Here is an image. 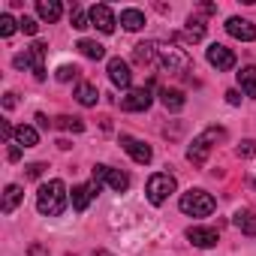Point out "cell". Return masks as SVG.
I'll return each instance as SVG.
<instances>
[{"label": "cell", "instance_id": "cell-1", "mask_svg": "<svg viewBox=\"0 0 256 256\" xmlns=\"http://www.w3.org/2000/svg\"><path fill=\"white\" fill-rule=\"evenodd\" d=\"M66 202H70L66 184L58 181V178L48 181V184H42L40 193H36V211H40L42 217H58V214H64V211H66Z\"/></svg>", "mask_w": 256, "mask_h": 256}, {"label": "cell", "instance_id": "cell-2", "mask_svg": "<svg viewBox=\"0 0 256 256\" xmlns=\"http://www.w3.org/2000/svg\"><path fill=\"white\" fill-rule=\"evenodd\" d=\"M157 64L166 72H187L193 66V58L187 54V48H181L175 42H157Z\"/></svg>", "mask_w": 256, "mask_h": 256}, {"label": "cell", "instance_id": "cell-3", "mask_svg": "<svg viewBox=\"0 0 256 256\" xmlns=\"http://www.w3.org/2000/svg\"><path fill=\"white\" fill-rule=\"evenodd\" d=\"M220 139H226V130H223V126H208V130H202V133L193 139V145L187 148V160H190L193 166H205V160H208L214 142H220Z\"/></svg>", "mask_w": 256, "mask_h": 256}, {"label": "cell", "instance_id": "cell-4", "mask_svg": "<svg viewBox=\"0 0 256 256\" xmlns=\"http://www.w3.org/2000/svg\"><path fill=\"white\" fill-rule=\"evenodd\" d=\"M12 64H16V70H30L34 78L42 82V78H46V42L28 46L24 52H18V54L12 58Z\"/></svg>", "mask_w": 256, "mask_h": 256}, {"label": "cell", "instance_id": "cell-5", "mask_svg": "<svg viewBox=\"0 0 256 256\" xmlns=\"http://www.w3.org/2000/svg\"><path fill=\"white\" fill-rule=\"evenodd\" d=\"M178 205H181V211H184L187 217H208V214L217 208L214 196L205 193V190H187V193L181 196Z\"/></svg>", "mask_w": 256, "mask_h": 256}, {"label": "cell", "instance_id": "cell-6", "mask_svg": "<svg viewBox=\"0 0 256 256\" xmlns=\"http://www.w3.org/2000/svg\"><path fill=\"white\" fill-rule=\"evenodd\" d=\"M175 187H178L175 175H169V172H157V175H151V178H148V187H145L148 202H151V205H163V202L175 193Z\"/></svg>", "mask_w": 256, "mask_h": 256}, {"label": "cell", "instance_id": "cell-7", "mask_svg": "<svg viewBox=\"0 0 256 256\" xmlns=\"http://www.w3.org/2000/svg\"><path fill=\"white\" fill-rule=\"evenodd\" d=\"M94 181L108 184L114 193H124L126 187H130V175L120 172V169H112V166H94Z\"/></svg>", "mask_w": 256, "mask_h": 256}, {"label": "cell", "instance_id": "cell-8", "mask_svg": "<svg viewBox=\"0 0 256 256\" xmlns=\"http://www.w3.org/2000/svg\"><path fill=\"white\" fill-rule=\"evenodd\" d=\"M151 106V90L148 88H130L120 96V108L124 112H145Z\"/></svg>", "mask_w": 256, "mask_h": 256}, {"label": "cell", "instance_id": "cell-9", "mask_svg": "<svg viewBox=\"0 0 256 256\" xmlns=\"http://www.w3.org/2000/svg\"><path fill=\"white\" fill-rule=\"evenodd\" d=\"M120 148L130 154L136 163H142V166H148L151 160H154V151H151V145H145L142 139H133V136H120Z\"/></svg>", "mask_w": 256, "mask_h": 256}, {"label": "cell", "instance_id": "cell-10", "mask_svg": "<svg viewBox=\"0 0 256 256\" xmlns=\"http://www.w3.org/2000/svg\"><path fill=\"white\" fill-rule=\"evenodd\" d=\"M205 58H208V64H211L217 72H226V70H232V66H235V54H232V48H226V46H220V42L208 46Z\"/></svg>", "mask_w": 256, "mask_h": 256}, {"label": "cell", "instance_id": "cell-11", "mask_svg": "<svg viewBox=\"0 0 256 256\" xmlns=\"http://www.w3.org/2000/svg\"><path fill=\"white\" fill-rule=\"evenodd\" d=\"M90 28H96L100 34H112L114 30V24H118V18H114V12L106 6V4H96V6H90Z\"/></svg>", "mask_w": 256, "mask_h": 256}, {"label": "cell", "instance_id": "cell-12", "mask_svg": "<svg viewBox=\"0 0 256 256\" xmlns=\"http://www.w3.org/2000/svg\"><path fill=\"white\" fill-rule=\"evenodd\" d=\"M108 78L114 88H124V90H130L133 84V72H130V64L120 60V58H112L108 60Z\"/></svg>", "mask_w": 256, "mask_h": 256}, {"label": "cell", "instance_id": "cell-13", "mask_svg": "<svg viewBox=\"0 0 256 256\" xmlns=\"http://www.w3.org/2000/svg\"><path fill=\"white\" fill-rule=\"evenodd\" d=\"M226 34H229L232 40L253 42V40H256V24H253V22H247V18H238V16H232V18L226 22Z\"/></svg>", "mask_w": 256, "mask_h": 256}, {"label": "cell", "instance_id": "cell-14", "mask_svg": "<svg viewBox=\"0 0 256 256\" xmlns=\"http://www.w3.org/2000/svg\"><path fill=\"white\" fill-rule=\"evenodd\" d=\"M100 181H90V184H78V187H72V208L76 211H84L88 205H90V199H96V193H100Z\"/></svg>", "mask_w": 256, "mask_h": 256}, {"label": "cell", "instance_id": "cell-15", "mask_svg": "<svg viewBox=\"0 0 256 256\" xmlns=\"http://www.w3.org/2000/svg\"><path fill=\"white\" fill-rule=\"evenodd\" d=\"M187 241H190L193 247H214V244L220 241V232L211 229V226H190V229H187Z\"/></svg>", "mask_w": 256, "mask_h": 256}, {"label": "cell", "instance_id": "cell-16", "mask_svg": "<svg viewBox=\"0 0 256 256\" xmlns=\"http://www.w3.org/2000/svg\"><path fill=\"white\" fill-rule=\"evenodd\" d=\"M232 223H235V229H238L241 235L256 238V211H250V208H238V211L232 214Z\"/></svg>", "mask_w": 256, "mask_h": 256}, {"label": "cell", "instance_id": "cell-17", "mask_svg": "<svg viewBox=\"0 0 256 256\" xmlns=\"http://www.w3.org/2000/svg\"><path fill=\"white\" fill-rule=\"evenodd\" d=\"M160 102H163L169 112H181V108L187 106V96H184V90H178V88H163V90H160Z\"/></svg>", "mask_w": 256, "mask_h": 256}, {"label": "cell", "instance_id": "cell-18", "mask_svg": "<svg viewBox=\"0 0 256 256\" xmlns=\"http://www.w3.org/2000/svg\"><path fill=\"white\" fill-rule=\"evenodd\" d=\"M36 12H40V18L42 22H58L60 16H64V6L58 4V0H36Z\"/></svg>", "mask_w": 256, "mask_h": 256}, {"label": "cell", "instance_id": "cell-19", "mask_svg": "<svg viewBox=\"0 0 256 256\" xmlns=\"http://www.w3.org/2000/svg\"><path fill=\"white\" fill-rule=\"evenodd\" d=\"M16 145H18V148H36V145H40L36 126H28V124L16 126Z\"/></svg>", "mask_w": 256, "mask_h": 256}, {"label": "cell", "instance_id": "cell-20", "mask_svg": "<svg viewBox=\"0 0 256 256\" xmlns=\"http://www.w3.org/2000/svg\"><path fill=\"white\" fill-rule=\"evenodd\" d=\"M178 40H187V42H202V40H205V24H202V18L190 16V18H187V28H184V34H181Z\"/></svg>", "mask_w": 256, "mask_h": 256}, {"label": "cell", "instance_id": "cell-21", "mask_svg": "<svg viewBox=\"0 0 256 256\" xmlns=\"http://www.w3.org/2000/svg\"><path fill=\"white\" fill-rule=\"evenodd\" d=\"M133 60L142 64V66L154 64L157 60V42H139V46H133Z\"/></svg>", "mask_w": 256, "mask_h": 256}, {"label": "cell", "instance_id": "cell-22", "mask_svg": "<svg viewBox=\"0 0 256 256\" xmlns=\"http://www.w3.org/2000/svg\"><path fill=\"white\" fill-rule=\"evenodd\" d=\"M22 199H24V190H22L18 184H10V187L4 190V214H12V211L22 205Z\"/></svg>", "mask_w": 256, "mask_h": 256}, {"label": "cell", "instance_id": "cell-23", "mask_svg": "<svg viewBox=\"0 0 256 256\" xmlns=\"http://www.w3.org/2000/svg\"><path fill=\"white\" fill-rule=\"evenodd\" d=\"M238 84H241V90H244L250 100H256V66H241Z\"/></svg>", "mask_w": 256, "mask_h": 256}, {"label": "cell", "instance_id": "cell-24", "mask_svg": "<svg viewBox=\"0 0 256 256\" xmlns=\"http://www.w3.org/2000/svg\"><path fill=\"white\" fill-rule=\"evenodd\" d=\"M76 100H78L82 106H96V100H100L96 84H90V82H78V88H76Z\"/></svg>", "mask_w": 256, "mask_h": 256}, {"label": "cell", "instance_id": "cell-25", "mask_svg": "<svg viewBox=\"0 0 256 256\" xmlns=\"http://www.w3.org/2000/svg\"><path fill=\"white\" fill-rule=\"evenodd\" d=\"M120 24L126 30H142L145 28V12L142 10H124L120 12Z\"/></svg>", "mask_w": 256, "mask_h": 256}, {"label": "cell", "instance_id": "cell-26", "mask_svg": "<svg viewBox=\"0 0 256 256\" xmlns=\"http://www.w3.org/2000/svg\"><path fill=\"white\" fill-rule=\"evenodd\" d=\"M84 58H90V60H102L106 58V48L96 42V40H78V46H76Z\"/></svg>", "mask_w": 256, "mask_h": 256}, {"label": "cell", "instance_id": "cell-27", "mask_svg": "<svg viewBox=\"0 0 256 256\" xmlns=\"http://www.w3.org/2000/svg\"><path fill=\"white\" fill-rule=\"evenodd\" d=\"M54 126H58V130H66V133H82V130H84V120H82V118L60 114V118L54 120Z\"/></svg>", "mask_w": 256, "mask_h": 256}, {"label": "cell", "instance_id": "cell-28", "mask_svg": "<svg viewBox=\"0 0 256 256\" xmlns=\"http://www.w3.org/2000/svg\"><path fill=\"white\" fill-rule=\"evenodd\" d=\"M70 22H72V28H76V30L90 28V16H88L82 6H72V10H70Z\"/></svg>", "mask_w": 256, "mask_h": 256}, {"label": "cell", "instance_id": "cell-29", "mask_svg": "<svg viewBox=\"0 0 256 256\" xmlns=\"http://www.w3.org/2000/svg\"><path fill=\"white\" fill-rule=\"evenodd\" d=\"M16 30H22V28H18V22H16L12 16H0V36H4V40H10Z\"/></svg>", "mask_w": 256, "mask_h": 256}, {"label": "cell", "instance_id": "cell-30", "mask_svg": "<svg viewBox=\"0 0 256 256\" xmlns=\"http://www.w3.org/2000/svg\"><path fill=\"white\" fill-rule=\"evenodd\" d=\"M78 66H70V64H64V66H58V72H54V78L58 82H72V78H78Z\"/></svg>", "mask_w": 256, "mask_h": 256}, {"label": "cell", "instance_id": "cell-31", "mask_svg": "<svg viewBox=\"0 0 256 256\" xmlns=\"http://www.w3.org/2000/svg\"><path fill=\"white\" fill-rule=\"evenodd\" d=\"M18 28H22L28 36H36V34H40V24H36V18H30V16H22V18H18Z\"/></svg>", "mask_w": 256, "mask_h": 256}, {"label": "cell", "instance_id": "cell-32", "mask_svg": "<svg viewBox=\"0 0 256 256\" xmlns=\"http://www.w3.org/2000/svg\"><path fill=\"white\" fill-rule=\"evenodd\" d=\"M253 154H256V142L253 139H244L238 145V157H253Z\"/></svg>", "mask_w": 256, "mask_h": 256}, {"label": "cell", "instance_id": "cell-33", "mask_svg": "<svg viewBox=\"0 0 256 256\" xmlns=\"http://www.w3.org/2000/svg\"><path fill=\"white\" fill-rule=\"evenodd\" d=\"M28 256H48V247L40 244V241H34V244L28 247Z\"/></svg>", "mask_w": 256, "mask_h": 256}, {"label": "cell", "instance_id": "cell-34", "mask_svg": "<svg viewBox=\"0 0 256 256\" xmlns=\"http://www.w3.org/2000/svg\"><path fill=\"white\" fill-rule=\"evenodd\" d=\"M42 169H46V163H30V166H28V178H40Z\"/></svg>", "mask_w": 256, "mask_h": 256}, {"label": "cell", "instance_id": "cell-35", "mask_svg": "<svg viewBox=\"0 0 256 256\" xmlns=\"http://www.w3.org/2000/svg\"><path fill=\"white\" fill-rule=\"evenodd\" d=\"M6 157H10V163H18V160H22V148H18V145H12Z\"/></svg>", "mask_w": 256, "mask_h": 256}, {"label": "cell", "instance_id": "cell-36", "mask_svg": "<svg viewBox=\"0 0 256 256\" xmlns=\"http://www.w3.org/2000/svg\"><path fill=\"white\" fill-rule=\"evenodd\" d=\"M16 102H18V100H16V94H6V96H4V108H6V112H10V108H16Z\"/></svg>", "mask_w": 256, "mask_h": 256}, {"label": "cell", "instance_id": "cell-37", "mask_svg": "<svg viewBox=\"0 0 256 256\" xmlns=\"http://www.w3.org/2000/svg\"><path fill=\"white\" fill-rule=\"evenodd\" d=\"M36 124H40V126H46V130H48V126H54V120H48V118H46L42 112L36 114Z\"/></svg>", "mask_w": 256, "mask_h": 256}, {"label": "cell", "instance_id": "cell-38", "mask_svg": "<svg viewBox=\"0 0 256 256\" xmlns=\"http://www.w3.org/2000/svg\"><path fill=\"white\" fill-rule=\"evenodd\" d=\"M226 100H229L232 106H238V102H241V96H238V90H226Z\"/></svg>", "mask_w": 256, "mask_h": 256}, {"label": "cell", "instance_id": "cell-39", "mask_svg": "<svg viewBox=\"0 0 256 256\" xmlns=\"http://www.w3.org/2000/svg\"><path fill=\"white\" fill-rule=\"evenodd\" d=\"M94 256H112V253H106V250H94Z\"/></svg>", "mask_w": 256, "mask_h": 256}]
</instances>
